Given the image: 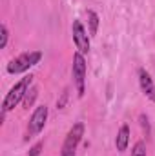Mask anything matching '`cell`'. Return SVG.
<instances>
[{
  "label": "cell",
  "instance_id": "cell-1",
  "mask_svg": "<svg viewBox=\"0 0 155 156\" xmlns=\"http://www.w3.org/2000/svg\"><path fill=\"white\" fill-rule=\"evenodd\" d=\"M31 83H33V76L28 75V76H24L20 82H17V83L9 89V93L6 94V98H4V102H2V115H6L7 111L15 109V105L24 100V94L28 93V89L31 87Z\"/></svg>",
  "mask_w": 155,
  "mask_h": 156
},
{
  "label": "cell",
  "instance_id": "cell-2",
  "mask_svg": "<svg viewBox=\"0 0 155 156\" xmlns=\"http://www.w3.org/2000/svg\"><path fill=\"white\" fill-rule=\"evenodd\" d=\"M42 58V53L40 51H29V53H22L18 55L17 58H13L9 64H7V73L9 75H20V73H26L29 71L33 66H37Z\"/></svg>",
  "mask_w": 155,
  "mask_h": 156
},
{
  "label": "cell",
  "instance_id": "cell-3",
  "mask_svg": "<svg viewBox=\"0 0 155 156\" xmlns=\"http://www.w3.org/2000/svg\"><path fill=\"white\" fill-rule=\"evenodd\" d=\"M82 136H84V123H82V122H77V123L70 129V133H68V136H66V140H64L62 156H75L77 145L80 144Z\"/></svg>",
  "mask_w": 155,
  "mask_h": 156
},
{
  "label": "cell",
  "instance_id": "cell-4",
  "mask_svg": "<svg viewBox=\"0 0 155 156\" xmlns=\"http://www.w3.org/2000/svg\"><path fill=\"white\" fill-rule=\"evenodd\" d=\"M71 73H73V82H75V87H77L78 96H84V82H86V60H84L82 53H75V55H73V67H71Z\"/></svg>",
  "mask_w": 155,
  "mask_h": 156
},
{
  "label": "cell",
  "instance_id": "cell-5",
  "mask_svg": "<svg viewBox=\"0 0 155 156\" xmlns=\"http://www.w3.org/2000/svg\"><path fill=\"white\" fill-rule=\"evenodd\" d=\"M47 120V105H39L33 115L29 118V125H28V138H33L35 134H39L40 131L44 129Z\"/></svg>",
  "mask_w": 155,
  "mask_h": 156
},
{
  "label": "cell",
  "instance_id": "cell-6",
  "mask_svg": "<svg viewBox=\"0 0 155 156\" xmlns=\"http://www.w3.org/2000/svg\"><path fill=\"white\" fill-rule=\"evenodd\" d=\"M71 33H73V42L77 45L78 53H88L89 51V38H88V33L82 26L80 20H73V26H71Z\"/></svg>",
  "mask_w": 155,
  "mask_h": 156
},
{
  "label": "cell",
  "instance_id": "cell-7",
  "mask_svg": "<svg viewBox=\"0 0 155 156\" xmlns=\"http://www.w3.org/2000/svg\"><path fill=\"white\" fill-rule=\"evenodd\" d=\"M139 83H141L142 93L155 104V83L152 80V76H150V73L146 69H142V67L139 69Z\"/></svg>",
  "mask_w": 155,
  "mask_h": 156
},
{
  "label": "cell",
  "instance_id": "cell-8",
  "mask_svg": "<svg viewBox=\"0 0 155 156\" xmlns=\"http://www.w3.org/2000/svg\"><path fill=\"white\" fill-rule=\"evenodd\" d=\"M128 144H130V127L124 123L119 133H117V138H115V147L119 153H124L128 149Z\"/></svg>",
  "mask_w": 155,
  "mask_h": 156
},
{
  "label": "cell",
  "instance_id": "cell-9",
  "mask_svg": "<svg viewBox=\"0 0 155 156\" xmlns=\"http://www.w3.org/2000/svg\"><path fill=\"white\" fill-rule=\"evenodd\" d=\"M88 24H89V37H95L99 31V15L93 9H88Z\"/></svg>",
  "mask_w": 155,
  "mask_h": 156
},
{
  "label": "cell",
  "instance_id": "cell-10",
  "mask_svg": "<svg viewBox=\"0 0 155 156\" xmlns=\"http://www.w3.org/2000/svg\"><path fill=\"white\" fill-rule=\"evenodd\" d=\"M37 96H39V89L31 85V87L28 89V93L24 94V100H22V104H24V107H31V105L35 104V100H37Z\"/></svg>",
  "mask_w": 155,
  "mask_h": 156
},
{
  "label": "cell",
  "instance_id": "cell-11",
  "mask_svg": "<svg viewBox=\"0 0 155 156\" xmlns=\"http://www.w3.org/2000/svg\"><path fill=\"white\" fill-rule=\"evenodd\" d=\"M131 156H146V144L141 140V142H137L135 145H133V149H131Z\"/></svg>",
  "mask_w": 155,
  "mask_h": 156
},
{
  "label": "cell",
  "instance_id": "cell-12",
  "mask_svg": "<svg viewBox=\"0 0 155 156\" xmlns=\"http://www.w3.org/2000/svg\"><path fill=\"white\" fill-rule=\"evenodd\" d=\"M68 94H70V87H66L60 94V98L57 100V109H64L66 107V102H68Z\"/></svg>",
  "mask_w": 155,
  "mask_h": 156
},
{
  "label": "cell",
  "instance_id": "cell-13",
  "mask_svg": "<svg viewBox=\"0 0 155 156\" xmlns=\"http://www.w3.org/2000/svg\"><path fill=\"white\" fill-rule=\"evenodd\" d=\"M0 31H2V40H0V49H4L7 45V38H9V31H7V26L2 24L0 26Z\"/></svg>",
  "mask_w": 155,
  "mask_h": 156
},
{
  "label": "cell",
  "instance_id": "cell-14",
  "mask_svg": "<svg viewBox=\"0 0 155 156\" xmlns=\"http://www.w3.org/2000/svg\"><path fill=\"white\" fill-rule=\"evenodd\" d=\"M42 147H44V144L42 142H39V144H35L31 149H29V153H28V156H39L40 151H42Z\"/></svg>",
  "mask_w": 155,
  "mask_h": 156
},
{
  "label": "cell",
  "instance_id": "cell-15",
  "mask_svg": "<svg viewBox=\"0 0 155 156\" xmlns=\"http://www.w3.org/2000/svg\"><path fill=\"white\" fill-rule=\"evenodd\" d=\"M141 125H142L144 133H146V134H150V123H148V118L144 116V115H141Z\"/></svg>",
  "mask_w": 155,
  "mask_h": 156
}]
</instances>
